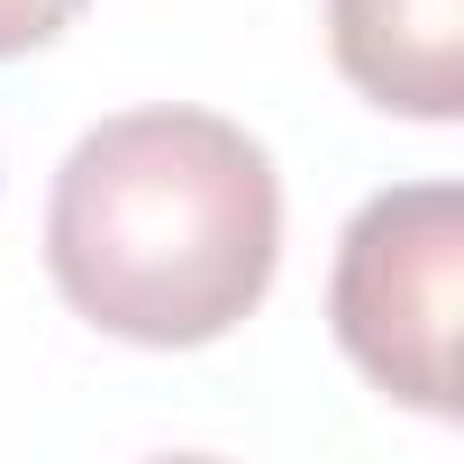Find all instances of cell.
<instances>
[{"label":"cell","mask_w":464,"mask_h":464,"mask_svg":"<svg viewBox=\"0 0 464 464\" xmlns=\"http://www.w3.org/2000/svg\"><path fill=\"white\" fill-rule=\"evenodd\" d=\"M283 256L274 155L218 110L101 119L46 200L55 292L128 346H209L265 292Z\"/></svg>","instance_id":"cell-1"},{"label":"cell","mask_w":464,"mask_h":464,"mask_svg":"<svg viewBox=\"0 0 464 464\" xmlns=\"http://www.w3.org/2000/svg\"><path fill=\"white\" fill-rule=\"evenodd\" d=\"M455 292H464V191L392 182L337 237L328 328L373 392L455 419Z\"/></svg>","instance_id":"cell-2"},{"label":"cell","mask_w":464,"mask_h":464,"mask_svg":"<svg viewBox=\"0 0 464 464\" xmlns=\"http://www.w3.org/2000/svg\"><path fill=\"white\" fill-rule=\"evenodd\" d=\"M328 55L373 110L446 128L464 110V0H328Z\"/></svg>","instance_id":"cell-3"},{"label":"cell","mask_w":464,"mask_h":464,"mask_svg":"<svg viewBox=\"0 0 464 464\" xmlns=\"http://www.w3.org/2000/svg\"><path fill=\"white\" fill-rule=\"evenodd\" d=\"M82 19V0H0V55H28Z\"/></svg>","instance_id":"cell-4"}]
</instances>
